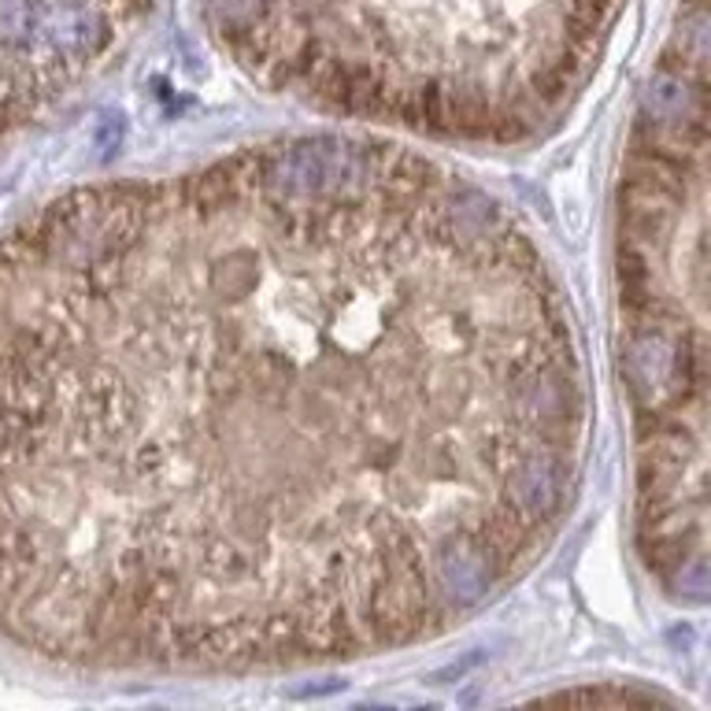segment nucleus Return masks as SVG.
<instances>
[{
    "instance_id": "obj_1",
    "label": "nucleus",
    "mask_w": 711,
    "mask_h": 711,
    "mask_svg": "<svg viewBox=\"0 0 711 711\" xmlns=\"http://www.w3.org/2000/svg\"><path fill=\"white\" fill-rule=\"evenodd\" d=\"M581 441L530 230L401 145L278 137L0 237V633L45 660L437 638L548 548Z\"/></svg>"
},
{
    "instance_id": "obj_2",
    "label": "nucleus",
    "mask_w": 711,
    "mask_h": 711,
    "mask_svg": "<svg viewBox=\"0 0 711 711\" xmlns=\"http://www.w3.org/2000/svg\"><path fill=\"white\" fill-rule=\"evenodd\" d=\"M622 0H204L275 93L441 142H526L581 90Z\"/></svg>"
}]
</instances>
